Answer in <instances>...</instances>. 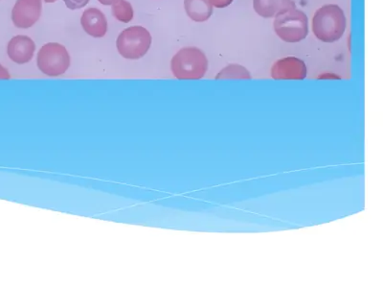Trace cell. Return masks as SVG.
<instances>
[{"mask_svg": "<svg viewBox=\"0 0 383 288\" xmlns=\"http://www.w3.org/2000/svg\"><path fill=\"white\" fill-rule=\"evenodd\" d=\"M346 27V16L339 5H324L315 12L312 19V32L315 37L327 44L341 39Z\"/></svg>", "mask_w": 383, "mask_h": 288, "instance_id": "cell-1", "label": "cell"}, {"mask_svg": "<svg viewBox=\"0 0 383 288\" xmlns=\"http://www.w3.org/2000/svg\"><path fill=\"white\" fill-rule=\"evenodd\" d=\"M232 2L233 0H210L212 6L219 9L229 6L230 4H232Z\"/></svg>", "mask_w": 383, "mask_h": 288, "instance_id": "cell-15", "label": "cell"}, {"mask_svg": "<svg viewBox=\"0 0 383 288\" xmlns=\"http://www.w3.org/2000/svg\"><path fill=\"white\" fill-rule=\"evenodd\" d=\"M37 65L42 74L47 76H61L66 74L70 67L69 51L57 42H49L39 50Z\"/></svg>", "mask_w": 383, "mask_h": 288, "instance_id": "cell-5", "label": "cell"}, {"mask_svg": "<svg viewBox=\"0 0 383 288\" xmlns=\"http://www.w3.org/2000/svg\"><path fill=\"white\" fill-rule=\"evenodd\" d=\"M151 46V34L142 26H132L125 29L116 42L119 54L129 60L141 59L149 51Z\"/></svg>", "mask_w": 383, "mask_h": 288, "instance_id": "cell-4", "label": "cell"}, {"mask_svg": "<svg viewBox=\"0 0 383 288\" xmlns=\"http://www.w3.org/2000/svg\"><path fill=\"white\" fill-rule=\"evenodd\" d=\"M67 8L70 10H79L84 8L89 3V0H64Z\"/></svg>", "mask_w": 383, "mask_h": 288, "instance_id": "cell-14", "label": "cell"}, {"mask_svg": "<svg viewBox=\"0 0 383 288\" xmlns=\"http://www.w3.org/2000/svg\"><path fill=\"white\" fill-rule=\"evenodd\" d=\"M307 74L306 64L296 57L278 60L271 69V77L275 80H303L306 78Z\"/></svg>", "mask_w": 383, "mask_h": 288, "instance_id": "cell-7", "label": "cell"}, {"mask_svg": "<svg viewBox=\"0 0 383 288\" xmlns=\"http://www.w3.org/2000/svg\"><path fill=\"white\" fill-rule=\"evenodd\" d=\"M171 69L179 80L202 79L208 69V60L197 47H185L172 57Z\"/></svg>", "mask_w": 383, "mask_h": 288, "instance_id": "cell-2", "label": "cell"}, {"mask_svg": "<svg viewBox=\"0 0 383 288\" xmlns=\"http://www.w3.org/2000/svg\"><path fill=\"white\" fill-rule=\"evenodd\" d=\"M184 7L188 17L196 22H207L213 14L210 0H184Z\"/></svg>", "mask_w": 383, "mask_h": 288, "instance_id": "cell-11", "label": "cell"}, {"mask_svg": "<svg viewBox=\"0 0 383 288\" xmlns=\"http://www.w3.org/2000/svg\"><path fill=\"white\" fill-rule=\"evenodd\" d=\"M112 15L117 21L127 24L134 19V9L132 4L127 0H118L112 5Z\"/></svg>", "mask_w": 383, "mask_h": 288, "instance_id": "cell-12", "label": "cell"}, {"mask_svg": "<svg viewBox=\"0 0 383 288\" xmlns=\"http://www.w3.org/2000/svg\"><path fill=\"white\" fill-rule=\"evenodd\" d=\"M42 0H17L12 11V21L17 28L33 26L42 16Z\"/></svg>", "mask_w": 383, "mask_h": 288, "instance_id": "cell-6", "label": "cell"}, {"mask_svg": "<svg viewBox=\"0 0 383 288\" xmlns=\"http://www.w3.org/2000/svg\"><path fill=\"white\" fill-rule=\"evenodd\" d=\"M36 44L31 37L16 36L9 42L7 53L12 62L19 65L27 64L34 57Z\"/></svg>", "mask_w": 383, "mask_h": 288, "instance_id": "cell-8", "label": "cell"}, {"mask_svg": "<svg viewBox=\"0 0 383 288\" xmlns=\"http://www.w3.org/2000/svg\"><path fill=\"white\" fill-rule=\"evenodd\" d=\"M117 1H118V0H99L100 3L107 5V6H109V5H114L115 2Z\"/></svg>", "mask_w": 383, "mask_h": 288, "instance_id": "cell-17", "label": "cell"}, {"mask_svg": "<svg viewBox=\"0 0 383 288\" xmlns=\"http://www.w3.org/2000/svg\"><path fill=\"white\" fill-rule=\"evenodd\" d=\"M274 31L285 42L295 44L306 39L309 34V19L304 12L296 8L275 17Z\"/></svg>", "mask_w": 383, "mask_h": 288, "instance_id": "cell-3", "label": "cell"}, {"mask_svg": "<svg viewBox=\"0 0 383 288\" xmlns=\"http://www.w3.org/2000/svg\"><path fill=\"white\" fill-rule=\"evenodd\" d=\"M10 78H11V75H10L8 70H7L6 67L0 65V79Z\"/></svg>", "mask_w": 383, "mask_h": 288, "instance_id": "cell-16", "label": "cell"}, {"mask_svg": "<svg viewBox=\"0 0 383 288\" xmlns=\"http://www.w3.org/2000/svg\"><path fill=\"white\" fill-rule=\"evenodd\" d=\"M319 78H323V79H329V78L339 79L340 77L337 76V75H334V74H323V75H321V76L319 77Z\"/></svg>", "mask_w": 383, "mask_h": 288, "instance_id": "cell-18", "label": "cell"}, {"mask_svg": "<svg viewBox=\"0 0 383 288\" xmlns=\"http://www.w3.org/2000/svg\"><path fill=\"white\" fill-rule=\"evenodd\" d=\"M253 7L259 16L271 19L281 12L296 8V5L292 0H253Z\"/></svg>", "mask_w": 383, "mask_h": 288, "instance_id": "cell-10", "label": "cell"}, {"mask_svg": "<svg viewBox=\"0 0 383 288\" xmlns=\"http://www.w3.org/2000/svg\"><path fill=\"white\" fill-rule=\"evenodd\" d=\"M82 29L89 36L97 37H105L107 31V17L99 9L91 7L87 9L81 19Z\"/></svg>", "mask_w": 383, "mask_h": 288, "instance_id": "cell-9", "label": "cell"}, {"mask_svg": "<svg viewBox=\"0 0 383 288\" xmlns=\"http://www.w3.org/2000/svg\"><path fill=\"white\" fill-rule=\"evenodd\" d=\"M216 79H251L249 70L241 65H229L217 74Z\"/></svg>", "mask_w": 383, "mask_h": 288, "instance_id": "cell-13", "label": "cell"}, {"mask_svg": "<svg viewBox=\"0 0 383 288\" xmlns=\"http://www.w3.org/2000/svg\"><path fill=\"white\" fill-rule=\"evenodd\" d=\"M46 3H54V2H56L57 0H44Z\"/></svg>", "mask_w": 383, "mask_h": 288, "instance_id": "cell-19", "label": "cell"}]
</instances>
